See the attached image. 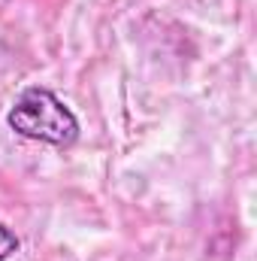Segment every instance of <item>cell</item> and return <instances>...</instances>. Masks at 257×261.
<instances>
[{"label": "cell", "mask_w": 257, "mask_h": 261, "mask_svg": "<svg viewBox=\"0 0 257 261\" xmlns=\"http://www.w3.org/2000/svg\"><path fill=\"white\" fill-rule=\"evenodd\" d=\"M9 128L27 140L67 149L79 137V119L64 100L49 88H24L6 116Z\"/></svg>", "instance_id": "1"}, {"label": "cell", "mask_w": 257, "mask_h": 261, "mask_svg": "<svg viewBox=\"0 0 257 261\" xmlns=\"http://www.w3.org/2000/svg\"><path fill=\"white\" fill-rule=\"evenodd\" d=\"M12 252H18V237L6 225H0V261H6Z\"/></svg>", "instance_id": "2"}]
</instances>
